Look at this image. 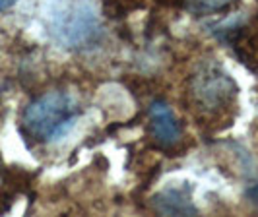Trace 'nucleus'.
I'll return each mask as SVG.
<instances>
[{"instance_id":"obj_7","label":"nucleus","mask_w":258,"mask_h":217,"mask_svg":"<svg viewBox=\"0 0 258 217\" xmlns=\"http://www.w3.org/2000/svg\"><path fill=\"white\" fill-rule=\"evenodd\" d=\"M248 198H250V200L258 205V184H256V186H252V188L248 190Z\"/></svg>"},{"instance_id":"obj_6","label":"nucleus","mask_w":258,"mask_h":217,"mask_svg":"<svg viewBox=\"0 0 258 217\" xmlns=\"http://www.w3.org/2000/svg\"><path fill=\"white\" fill-rule=\"evenodd\" d=\"M18 0H0V12H4V10H10L14 4H16Z\"/></svg>"},{"instance_id":"obj_2","label":"nucleus","mask_w":258,"mask_h":217,"mask_svg":"<svg viewBox=\"0 0 258 217\" xmlns=\"http://www.w3.org/2000/svg\"><path fill=\"white\" fill-rule=\"evenodd\" d=\"M192 90L196 101L202 103L206 109H216L229 101V97L235 93V84L218 66H210L194 78Z\"/></svg>"},{"instance_id":"obj_8","label":"nucleus","mask_w":258,"mask_h":217,"mask_svg":"<svg viewBox=\"0 0 258 217\" xmlns=\"http://www.w3.org/2000/svg\"><path fill=\"white\" fill-rule=\"evenodd\" d=\"M0 171H2V165H0Z\"/></svg>"},{"instance_id":"obj_5","label":"nucleus","mask_w":258,"mask_h":217,"mask_svg":"<svg viewBox=\"0 0 258 217\" xmlns=\"http://www.w3.org/2000/svg\"><path fill=\"white\" fill-rule=\"evenodd\" d=\"M235 0H186L188 10L194 14H212L225 10Z\"/></svg>"},{"instance_id":"obj_1","label":"nucleus","mask_w":258,"mask_h":217,"mask_svg":"<svg viewBox=\"0 0 258 217\" xmlns=\"http://www.w3.org/2000/svg\"><path fill=\"white\" fill-rule=\"evenodd\" d=\"M78 116L76 101L62 91H47L31 101L22 116V128L35 141H51L64 134Z\"/></svg>"},{"instance_id":"obj_4","label":"nucleus","mask_w":258,"mask_h":217,"mask_svg":"<svg viewBox=\"0 0 258 217\" xmlns=\"http://www.w3.org/2000/svg\"><path fill=\"white\" fill-rule=\"evenodd\" d=\"M152 207L161 215H196V205L184 188H167L152 198Z\"/></svg>"},{"instance_id":"obj_3","label":"nucleus","mask_w":258,"mask_h":217,"mask_svg":"<svg viewBox=\"0 0 258 217\" xmlns=\"http://www.w3.org/2000/svg\"><path fill=\"white\" fill-rule=\"evenodd\" d=\"M150 122H152V134L154 140L163 146V148H171L175 146L179 138H181V128L179 122L173 115L171 107L163 101H155L150 107Z\"/></svg>"}]
</instances>
